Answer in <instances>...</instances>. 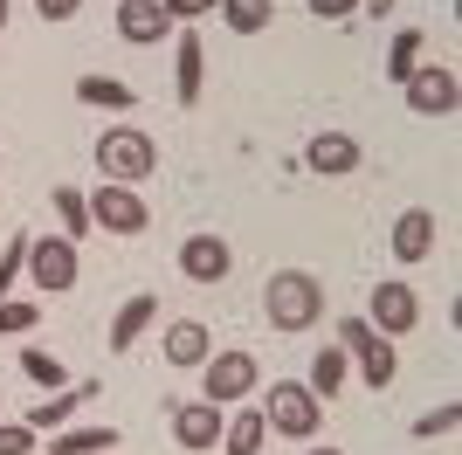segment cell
<instances>
[{"label": "cell", "mask_w": 462, "mask_h": 455, "mask_svg": "<svg viewBox=\"0 0 462 455\" xmlns=\"http://www.w3.org/2000/svg\"><path fill=\"white\" fill-rule=\"evenodd\" d=\"M263 311H270L276 331H310V324L325 318V283L310 276V269H276L270 283H263Z\"/></svg>", "instance_id": "cell-1"}, {"label": "cell", "mask_w": 462, "mask_h": 455, "mask_svg": "<svg viewBox=\"0 0 462 455\" xmlns=\"http://www.w3.org/2000/svg\"><path fill=\"white\" fill-rule=\"evenodd\" d=\"M304 166L325 172V180H346V172H359V138L352 132H318L304 145Z\"/></svg>", "instance_id": "cell-13"}, {"label": "cell", "mask_w": 462, "mask_h": 455, "mask_svg": "<svg viewBox=\"0 0 462 455\" xmlns=\"http://www.w3.org/2000/svg\"><path fill=\"white\" fill-rule=\"evenodd\" d=\"M111 455H117V449H111Z\"/></svg>", "instance_id": "cell-37"}, {"label": "cell", "mask_w": 462, "mask_h": 455, "mask_svg": "<svg viewBox=\"0 0 462 455\" xmlns=\"http://www.w3.org/2000/svg\"><path fill=\"white\" fill-rule=\"evenodd\" d=\"M35 318H42L35 303H21V297H7V303H0V339H21V331H35Z\"/></svg>", "instance_id": "cell-30"}, {"label": "cell", "mask_w": 462, "mask_h": 455, "mask_svg": "<svg viewBox=\"0 0 462 455\" xmlns=\"http://www.w3.org/2000/svg\"><path fill=\"white\" fill-rule=\"evenodd\" d=\"M263 441H270L263 407H235V414L221 421V455H263Z\"/></svg>", "instance_id": "cell-19"}, {"label": "cell", "mask_w": 462, "mask_h": 455, "mask_svg": "<svg viewBox=\"0 0 462 455\" xmlns=\"http://www.w3.org/2000/svg\"><path fill=\"white\" fill-rule=\"evenodd\" d=\"M117 35L125 42H173V21L159 0H117Z\"/></svg>", "instance_id": "cell-16"}, {"label": "cell", "mask_w": 462, "mask_h": 455, "mask_svg": "<svg viewBox=\"0 0 462 455\" xmlns=\"http://www.w3.org/2000/svg\"><path fill=\"white\" fill-rule=\"evenodd\" d=\"M159 7H166V21H173V28H187V21L214 14V7H221V0H159Z\"/></svg>", "instance_id": "cell-31"}, {"label": "cell", "mask_w": 462, "mask_h": 455, "mask_svg": "<svg viewBox=\"0 0 462 455\" xmlns=\"http://www.w3.org/2000/svg\"><path fill=\"white\" fill-rule=\"evenodd\" d=\"M346 373H352V359H346V345H325V352H318V359H310V373H304V386L318 400H331L338 394V386H346Z\"/></svg>", "instance_id": "cell-22"}, {"label": "cell", "mask_w": 462, "mask_h": 455, "mask_svg": "<svg viewBox=\"0 0 462 455\" xmlns=\"http://www.w3.org/2000/svg\"><path fill=\"white\" fill-rule=\"evenodd\" d=\"M0 28H7V0H0Z\"/></svg>", "instance_id": "cell-36"}, {"label": "cell", "mask_w": 462, "mask_h": 455, "mask_svg": "<svg viewBox=\"0 0 462 455\" xmlns=\"http://www.w3.org/2000/svg\"><path fill=\"white\" fill-rule=\"evenodd\" d=\"M83 200H90V228H104V235H145V228H152V208H145V193H138V187L97 180Z\"/></svg>", "instance_id": "cell-5"}, {"label": "cell", "mask_w": 462, "mask_h": 455, "mask_svg": "<svg viewBox=\"0 0 462 455\" xmlns=\"http://www.w3.org/2000/svg\"><path fill=\"white\" fill-rule=\"evenodd\" d=\"M401 97H407V111H414V117H448V111H456V97H462V83H456L448 62H421V70L401 83Z\"/></svg>", "instance_id": "cell-9"}, {"label": "cell", "mask_w": 462, "mask_h": 455, "mask_svg": "<svg viewBox=\"0 0 462 455\" xmlns=\"http://www.w3.org/2000/svg\"><path fill=\"white\" fill-rule=\"evenodd\" d=\"M304 455H346V449H304Z\"/></svg>", "instance_id": "cell-35"}, {"label": "cell", "mask_w": 462, "mask_h": 455, "mask_svg": "<svg viewBox=\"0 0 462 455\" xmlns=\"http://www.w3.org/2000/svg\"><path fill=\"white\" fill-rule=\"evenodd\" d=\"M263 394V366H255V352H208V366H200V400H214V407H235V400Z\"/></svg>", "instance_id": "cell-4"}, {"label": "cell", "mask_w": 462, "mask_h": 455, "mask_svg": "<svg viewBox=\"0 0 462 455\" xmlns=\"http://www.w3.org/2000/svg\"><path fill=\"white\" fill-rule=\"evenodd\" d=\"M77 7H83V0H35L42 21H77Z\"/></svg>", "instance_id": "cell-33"}, {"label": "cell", "mask_w": 462, "mask_h": 455, "mask_svg": "<svg viewBox=\"0 0 462 455\" xmlns=\"http://www.w3.org/2000/svg\"><path fill=\"white\" fill-rule=\"evenodd\" d=\"M97 172L117 180V187H145V180L159 172L152 132H138V125H111V132L97 138Z\"/></svg>", "instance_id": "cell-2"}, {"label": "cell", "mask_w": 462, "mask_h": 455, "mask_svg": "<svg viewBox=\"0 0 462 455\" xmlns=\"http://www.w3.org/2000/svg\"><path fill=\"white\" fill-rule=\"evenodd\" d=\"M304 7L318 21H352V14H359V0H304Z\"/></svg>", "instance_id": "cell-32"}, {"label": "cell", "mask_w": 462, "mask_h": 455, "mask_svg": "<svg viewBox=\"0 0 462 455\" xmlns=\"http://www.w3.org/2000/svg\"><path fill=\"white\" fill-rule=\"evenodd\" d=\"M21 269H28V235H7V248H0V303L21 283Z\"/></svg>", "instance_id": "cell-28"}, {"label": "cell", "mask_w": 462, "mask_h": 455, "mask_svg": "<svg viewBox=\"0 0 462 455\" xmlns=\"http://www.w3.org/2000/svg\"><path fill=\"white\" fill-rule=\"evenodd\" d=\"M366 324H373V331H386V339H407V331L421 324V297H414V283H401V276L373 283V297H366Z\"/></svg>", "instance_id": "cell-8"}, {"label": "cell", "mask_w": 462, "mask_h": 455, "mask_svg": "<svg viewBox=\"0 0 462 455\" xmlns=\"http://www.w3.org/2000/svg\"><path fill=\"white\" fill-rule=\"evenodd\" d=\"M214 14L228 21L235 35H263V28H270V14H276V0H221Z\"/></svg>", "instance_id": "cell-23"}, {"label": "cell", "mask_w": 462, "mask_h": 455, "mask_svg": "<svg viewBox=\"0 0 462 455\" xmlns=\"http://www.w3.org/2000/svg\"><path fill=\"white\" fill-rule=\"evenodd\" d=\"M117 449V428H56L42 455H111Z\"/></svg>", "instance_id": "cell-21"}, {"label": "cell", "mask_w": 462, "mask_h": 455, "mask_svg": "<svg viewBox=\"0 0 462 455\" xmlns=\"http://www.w3.org/2000/svg\"><path fill=\"white\" fill-rule=\"evenodd\" d=\"M393 255L401 263H428L435 255V208H407L393 221Z\"/></svg>", "instance_id": "cell-17"}, {"label": "cell", "mask_w": 462, "mask_h": 455, "mask_svg": "<svg viewBox=\"0 0 462 455\" xmlns=\"http://www.w3.org/2000/svg\"><path fill=\"white\" fill-rule=\"evenodd\" d=\"M338 345H346V359H359V379H366L373 394H380L386 379L401 373V359H393V339H386V331H373L366 318H346V324H338Z\"/></svg>", "instance_id": "cell-7"}, {"label": "cell", "mask_w": 462, "mask_h": 455, "mask_svg": "<svg viewBox=\"0 0 462 455\" xmlns=\"http://www.w3.org/2000/svg\"><path fill=\"white\" fill-rule=\"evenodd\" d=\"M152 318H159V297H152V290H138V297L111 318V339H104V345H111V352H132V345L152 331Z\"/></svg>", "instance_id": "cell-18"}, {"label": "cell", "mask_w": 462, "mask_h": 455, "mask_svg": "<svg viewBox=\"0 0 462 455\" xmlns=\"http://www.w3.org/2000/svg\"><path fill=\"white\" fill-rule=\"evenodd\" d=\"M414 70H421V28H401V35H393V49H386V76H393V83H407Z\"/></svg>", "instance_id": "cell-26"}, {"label": "cell", "mask_w": 462, "mask_h": 455, "mask_svg": "<svg viewBox=\"0 0 462 455\" xmlns=\"http://www.w3.org/2000/svg\"><path fill=\"white\" fill-rule=\"evenodd\" d=\"M77 242L69 235H28V283L35 290H49V297H62V290H77Z\"/></svg>", "instance_id": "cell-6"}, {"label": "cell", "mask_w": 462, "mask_h": 455, "mask_svg": "<svg viewBox=\"0 0 462 455\" xmlns=\"http://www.w3.org/2000/svg\"><path fill=\"white\" fill-rule=\"evenodd\" d=\"M200 83H208V49H200V35H193V28H180L173 35V97L180 104H200Z\"/></svg>", "instance_id": "cell-12"}, {"label": "cell", "mask_w": 462, "mask_h": 455, "mask_svg": "<svg viewBox=\"0 0 462 455\" xmlns=\"http://www.w3.org/2000/svg\"><path fill=\"white\" fill-rule=\"evenodd\" d=\"M462 407L456 400H442V407H428V414H414V441H435V435H456Z\"/></svg>", "instance_id": "cell-27"}, {"label": "cell", "mask_w": 462, "mask_h": 455, "mask_svg": "<svg viewBox=\"0 0 462 455\" xmlns=\"http://www.w3.org/2000/svg\"><path fill=\"white\" fill-rule=\"evenodd\" d=\"M49 200H56V235H69V242H83V235H90V200H83V193L77 187H56V193H49Z\"/></svg>", "instance_id": "cell-24"}, {"label": "cell", "mask_w": 462, "mask_h": 455, "mask_svg": "<svg viewBox=\"0 0 462 455\" xmlns=\"http://www.w3.org/2000/svg\"><path fill=\"white\" fill-rule=\"evenodd\" d=\"M228 269H235V248L221 242L214 228H200V235L180 242V276H187V283H221Z\"/></svg>", "instance_id": "cell-10"}, {"label": "cell", "mask_w": 462, "mask_h": 455, "mask_svg": "<svg viewBox=\"0 0 462 455\" xmlns=\"http://www.w3.org/2000/svg\"><path fill=\"white\" fill-rule=\"evenodd\" d=\"M77 104H90V111H132L138 104V90L132 83H117V76H77Z\"/></svg>", "instance_id": "cell-20"}, {"label": "cell", "mask_w": 462, "mask_h": 455, "mask_svg": "<svg viewBox=\"0 0 462 455\" xmlns=\"http://www.w3.org/2000/svg\"><path fill=\"white\" fill-rule=\"evenodd\" d=\"M208 352H214V331L200 318H173L166 324V366H193V373H200Z\"/></svg>", "instance_id": "cell-15"}, {"label": "cell", "mask_w": 462, "mask_h": 455, "mask_svg": "<svg viewBox=\"0 0 462 455\" xmlns=\"http://www.w3.org/2000/svg\"><path fill=\"white\" fill-rule=\"evenodd\" d=\"M221 421H228V407H214V400H180L173 407V441L193 455L221 449Z\"/></svg>", "instance_id": "cell-11"}, {"label": "cell", "mask_w": 462, "mask_h": 455, "mask_svg": "<svg viewBox=\"0 0 462 455\" xmlns=\"http://www.w3.org/2000/svg\"><path fill=\"white\" fill-rule=\"evenodd\" d=\"M263 421H270L276 435H290V441H310V435H318V421H325V400L310 394L304 379H270Z\"/></svg>", "instance_id": "cell-3"}, {"label": "cell", "mask_w": 462, "mask_h": 455, "mask_svg": "<svg viewBox=\"0 0 462 455\" xmlns=\"http://www.w3.org/2000/svg\"><path fill=\"white\" fill-rule=\"evenodd\" d=\"M393 7H401V0H359V14H373V21H386Z\"/></svg>", "instance_id": "cell-34"}, {"label": "cell", "mask_w": 462, "mask_h": 455, "mask_svg": "<svg viewBox=\"0 0 462 455\" xmlns=\"http://www.w3.org/2000/svg\"><path fill=\"white\" fill-rule=\"evenodd\" d=\"M0 455H42V435L28 421H0Z\"/></svg>", "instance_id": "cell-29"}, {"label": "cell", "mask_w": 462, "mask_h": 455, "mask_svg": "<svg viewBox=\"0 0 462 455\" xmlns=\"http://www.w3.org/2000/svg\"><path fill=\"white\" fill-rule=\"evenodd\" d=\"M21 373L35 379L42 394H56V386H69V373H62V359H56V352H42V345H21Z\"/></svg>", "instance_id": "cell-25"}, {"label": "cell", "mask_w": 462, "mask_h": 455, "mask_svg": "<svg viewBox=\"0 0 462 455\" xmlns=\"http://www.w3.org/2000/svg\"><path fill=\"white\" fill-rule=\"evenodd\" d=\"M90 394H104L97 379H83V386H56V394H42L35 407H28V428H35V435H42V428H49V435H56V428H69V414H77V407H83Z\"/></svg>", "instance_id": "cell-14"}]
</instances>
